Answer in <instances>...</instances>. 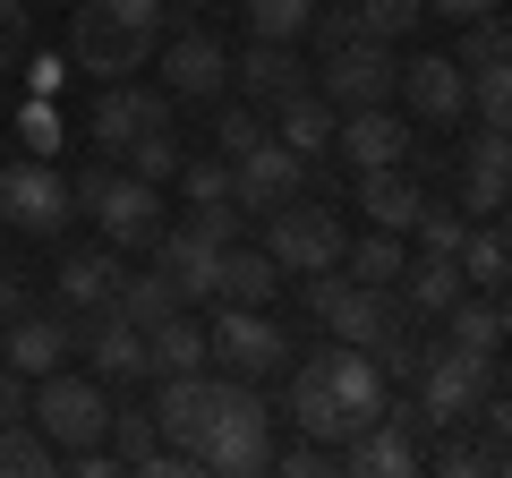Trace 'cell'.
I'll use <instances>...</instances> for the list:
<instances>
[{
    "mask_svg": "<svg viewBox=\"0 0 512 478\" xmlns=\"http://www.w3.org/2000/svg\"><path fill=\"white\" fill-rule=\"evenodd\" d=\"M214 376H222V368H214ZM197 470H222V478L274 470V410H265V393H256V385L222 376L214 427H205V444H197Z\"/></svg>",
    "mask_w": 512,
    "mask_h": 478,
    "instance_id": "obj_1",
    "label": "cell"
},
{
    "mask_svg": "<svg viewBox=\"0 0 512 478\" xmlns=\"http://www.w3.org/2000/svg\"><path fill=\"white\" fill-rule=\"evenodd\" d=\"M410 393H419L427 427H470V410L495 393V359L487 350H461V342H427Z\"/></svg>",
    "mask_w": 512,
    "mask_h": 478,
    "instance_id": "obj_2",
    "label": "cell"
},
{
    "mask_svg": "<svg viewBox=\"0 0 512 478\" xmlns=\"http://www.w3.org/2000/svg\"><path fill=\"white\" fill-rule=\"evenodd\" d=\"M26 419H35L60 453H86L111 427V385L86 376V368H52V376H35V410H26Z\"/></svg>",
    "mask_w": 512,
    "mask_h": 478,
    "instance_id": "obj_3",
    "label": "cell"
},
{
    "mask_svg": "<svg viewBox=\"0 0 512 478\" xmlns=\"http://www.w3.org/2000/svg\"><path fill=\"white\" fill-rule=\"evenodd\" d=\"M205 350H214V368H222V376H239V385H265V376L291 368V333H282L265 308H214V325H205Z\"/></svg>",
    "mask_w": 512,
    "mask_h": 478,
    "instance_id": "obj_4",
    "label": "cell"
},
{
    "mask_svg": "<svg viewBox=\"0 0 512 478\" xmlns=\"http://www.w3.org/2000/svg\"><path fill=\"white\" fill-rule=\"evenodd\" d=\"M342 248H350V231H342V214L333 205H274L265 214V257L282 265V282H299V274H325V265H342Z\"/></svg>",
    "mask_w": 512,
    "mask_h": 478,
    "instance_id": "obj_5",
    "label": "cell"
},
{
    "mask_svg": "<svg viewBox=\"0 0 512 478\" xmlns=\"http://www.w3.org/2000/svg\"><path fill=\"white\" fill-rule=\"evenodd\" d=\"M69 214H77V197H69V171L60 163H43V154L0 163V222H9V231L52 239V231H69Z\"/></svg>",
    "mask_w": 512,
    "mask_h": 478,
    "instance_id": "obj_6",
    "label": "cell"
},
{
    "mask_svg": "<svg viewBox=\"0 0 512 478\" xmlns=\"http://www.w3.org/2000/svg\"><path fill=\"white\" fill-rule=\"evenodd\" d=\"M154 129H171V86H137V77H111V86L94 94V111H86L94 154H128L137 137H154Z\"/></svg>",
    "mask_w": 512,
    "mask_h": 478,
    "instance_id": "obj_7",
    "label": "cell"
},
{
    "mask_svg": "<svg viewBox=\"0 0 512 478\" xmlns=\"http://www.w3.org/2000/svg\"><path fill=\"white\" fill-rule=\"evenodd\" d=\"M393 86H402V60H393V43H376V35H359V43H342V52H325V69H316V94H325L333 111L393 103Z\"/></svg>",
    "mask_w": 512,
    "mask_h": 478,
    "instance_id": "obj_8",
    "label": "cell"
},
{
    "mask_svg": "<svg viewBox=\"0 0 512 478\" xmlns=\"http://www.w3.org/2000/svg\"><path fill=\"white\" fill-rule=\"evenodd\" d=\"M154 77L171 86V103H222L231 52H222V35H205V26H180V35L154 52Z\"/></svg>",
    "mask_w": 512,
    "mask_h": 478,
    "instance_id": "obj_9",
    "label": "cell"
},
{
    "mask_svg": "<svg viewBox=\"0 0 512 478\" xmlns=\"http://www.w3.org/2000/svg\"><path fill=\"white\" fill-rule=\"evenodd\" d=\"M214 393H222L214 368H188V376H163V385H154V427H163V444L188 470H197V444H205V427H214Z\"/></svg>",
    "mask_w": 512,
    "mask_h": 478,
    "instance_id": "obj_10",
    "label": "cell"
},
{
    "mask_svg": "<svg viewBox=\"0 0 512 478\" xmlns=\"http://www.w3.org/2000/svg\"><path fill=\"white\" fill-rule=\"evenodd\" d=\"M154 60V35H137V26H111V18H94V9H69V69H86V77H137Z\"/></svg>",
    "mask_w": 512,
    "mask_h": 478,
    "instance_id": "obj_11",
    "label": "cell"
},
{
    "mask_svg": "<svg viewBox=\"0 0 512 478\" xmlns=\"http://www.w3.org/2000/svg\"><path fill=\"white\" fill-rule=\"evenodd\" d=\"M69 350H77V325H69V308H18L9 316V333H0V368H18L26 385L35 376H52V368H69Z\"/></svg>",
    "mask_w": 512,
    "mask_h": 478,
    "instance_id": "obj_12",
    "label": "cell"
},
{
    "mask_svg": "<svg viewBox=\"0 0 512 478\" xmlns=\"http://www.w3.org/2000/svg\"><path fill=\"white\" fill-rule=\"evenodd\" d=\"M94 231H103V248H146L154 257V239H163V188L154 180H137V171H120V180H111V197L94 205Z\"/></svg>",
    "mask_w": 512,
    "mask_h": 478,
    "instance_id": "obj_13",
    "label": "cell"
},
{
    "mask_svg": "<svg viewBox=\"0 0 512 478\" xmlns=\"http://www.w3.org/2000/svg\"><path fill=\"white\" fill-rule=\"evenodd\" d=\"M299 180H308V163H299L282 137H265V146H248L231 163V205H239V214H274V205L299 197Z\"/></svg>",
    "mask_w": 512,
    "mask_h": 478,
    "instance_id": "obj_14",
    "label": "cell"
},
{
    "mask_svg": "<svg viewBox=\"0 0 512 478\" xmlns=\"http://www.w3.org/2000/svg\"><path fill=\"white\" fill-rule=\"evenodd\" d=\"M402 111L410 120H427V129H436V120H461V111H470V69H461L453 52H419V60H402Z\"/></svg>",
    "mask_w": 512,
    "mask_h": 478,
    "instance_id": "obj_15",
    "label": "cell"
},
{
    "mask_svg": "<svg viewBox=\"0 0 512 478\" xmlns=\"http://www.w3.org/2000/svg\"><path fill=\"white\" fill-rule=\"evenodd\" d=\"M333 146L350 154V171H384V163H410L419 129H410V111H393V103H367V111H342Z\"/></svg>",
    "mask_w": 512,
    "mask_h": 478,
    "instance_id": "obj_16",
    "label": "cell"
},
{
    "mask_svg": "<svg viewBox=\"0 0 512 478\" xmlns=\"http://www.w3.org/2000/svg\"><path fill=\"white\" fill-rule=\"evenodd\" d=\"M231 86H239V103L274 111V103H291V94H308L316 77H308V60H299V43H248V52H231Z\"/></svg>",
    "mask_w": 512,
    "mask_h": 478,
    "instance_id": "obj_17",
    "label": "cell"
},
{
    "mask_svg": "<svg viewBox=\"0 0 512 478\" xmlns=\"http://www.w3.org/2000/svg\"><path fill=\"white\" fill-rule=\"evenodd\" d=\"M504 205H512V146H504V129H478L470 154H461V214L487 222Z\"/></svg>",
    "mask_w": 512,
    "mask_h": 478,
    "instance_id": "obj_18",
    "label": "cell"
},
{
    "mask_svg": "<svg viewBox=\"0 0 512 478\" xmlns=\"http://www.w3.org/2000/svg\"><path fill=\"white\" fill-rule=\"evenodd\" d=\"M86 376H103V385H137L146 376V325H128V316H111V308H94L86 316Z\"/></svg>",
    "mask_w": 512,
    "mask_h": 478,
    "instance_id": "obj_19",
    "label": "cell"
},
{
    "mask_svg": "<svg viewBox=\"0 0 512 478\" xmlns=\"http://www.w3.org/2000/svg\"><path fill=\"white\" fill-rule=\"evenodd\" d=\"M282 376H291V427H299V436H316V444H342L350 419H342V393H333L325 350H316V359H299V368H282Z\"/></svg>",
    "mask_w": 512,
    "mask_h": 478,
    "instance_id": "obj_20",
    "label": "cell"
},
{
    "mask_svg": "<svg viewBox=\"0 0 512 478\" xmlns=\"http://www.w3.org/2000/svg\"><path fill=\"white\" fill-rule=\"evenodd\" d=\"M103 444H111V461H120V470H188V461L163 444V427H154V410H146V402H111Z\"/></svg>",
    "mask_w": 512,
    "mask_h": 478,
    "instance_id": "obj_21",
    "label": "cell"
},
{
    "mask_svg": "<svg viewBox=\"0 0 512 478\" xmlns=\"http://www.w3.org/2000/svg\"><path fill=\"white\" fill-rule=\"evenodd\" d=\"M282 299V265L265 248H222V274H214V308H274Z\"/></svg>",
    "mask_w": 512,
    "mask_h": 478,
    "instance_id": "obj_22",
    "label": "cell"
},
{
    "mask_svg": "<svg viewBox=\"0 0 512 478\" xmlns=\"http://www.w3.org/2000/svg\"><path fill=\"white\" fill-rule=\"evenodd\" d=\"M419 205H427V188L410 180L402 163L359 171V214H367V231H410V222H419Z\"/></svg>",
    "mask_w": 512,
    "mask_h": 478,
    "instance_id": "obj_23",
    "label": "cell"
},
{
    "mask_svg": "<svg viewBox=\"0 0 512 478\" xmlns=\"http://www.w3.org/2000/svg\"><path fill=\"white\" fill-rule=\"evenodd\" d=\"M393 291H402V308H410V316H444L461 291H470V282H461V257H436V248H419V257L402 265V282H393Z\"/></svg>",
    "mask_w": 512,
    "mask_h": 478,
    "instance_id": "obj_24",
    "label": "cell"
},
{
    "mask_svg": "<svg viewBox=\"0 0 512 478\" xmlns=\"http://www.w3.org/2000/svg\"><path fill=\"white\" fill-rule=\"evenodd\" d=\"M333 129H342V111H333L316 86H308V94H291V103H274V137L299 154V163H316V154L333 146Z\"/></svg>",
    "mask_w": 512,
    "mask_h": 478,
    "instance_id": "obj_25",
    "label": "cell"
},
{
    "mask_svg": "<svg viewBox=\"0 0 512 478\" xmlns=\"http://www.w3.org/2000/svg\"><path fill=\"white\" fill-rule=\"evenodd\" d=\"M52 291H60V308H69V316L111 308V291H120V248H86V257H69Z\"/></svg>",
    "mask_w": 512,
    "mask_h": 478,
    "instance_id": "obj_26",
    "label": "cell"
},
{
    "mask_svg": "<svg viewBox=\"0 0 512 478\" xmlns=\"http://www.w3.org/2000/svg\"><path fill=\"white\" fill-rule=\"evenodd\" d=\"M461 282H470V291H504L512 282V222L504 214L470 222V239H461Z\"/></svg>",
    "mask_w": 512,
    "mask_h": 478,
    "instance_id": "obj_27",
    "label": "cell"
},
{
    "mask_svg": "<svg viewBox=\"0 0 512 478\" xmlns=\"http://www.w3.org/2000/svg\"><path fill=\"white\" fill-rule=\"evenodd\" d=\"M188 368H214V350H205V325H188V316H163V325L146 333V376L163 385V376H188Z\"/></svg>",
    "mask_w": 512,
    "mask_h": 478,
    "instance_id": "obj_28",
    "label": "cell"
},
{
    "mask_svg": "<svg viewBox=\"0 0 512 478\" xmlns=\"http://www.w3.org/2000/svg\"><path fill=\"white\" fill-rule=\"evenodd\" d=\"M188 308V299L180 291H171V274H163V265H146V274H120V291H111V316H128V325H163V316H180Z\"/></svg>",
    "mask_w": 512,
    "mask_h": 478,
    "instance_id": "obj_29",
    "label": "cell"
},
{
    "mask_svg": "<svg viewBox=\"0 0 512 478\" xmlns=\"http://www.w3.org/2000/svg\"><path fill=\"white\" fill-rule=\"evenodd\" d=\"M444 342H461V350H504L512 333H504V308H495V291H461L453 308H444Z\"/></svg>",
    "mask_w": 512,
    "mask_h": 478,
    "instance_id": "obj_30",
    "label": "cell"
},
{
    "mask_svg": "<svg viewBox=\"0 0 512 478\" xmlns=\"http://www.w3.org/2000/svg\"><path fill=\"white\" fill-rule=\"evenodd\" d=\"M402 265H410L402 231H359V239L342 248V274L367 282V291H393V282H402Z\"/></svg>",
    "mask_w": 512,
    "mask_h": 478,
    "instance_id": "obj_31",
    "label": "cell"
},
{
    "mask_svg": "<svg viewBox=\"0 0 512 478\" xmlns=\"http://www.w3.org/2000/svg\"><path fill=\"white\" fill-rule=\"evenodd\" d=\"M60 470V444L43 436L35 419H9L0 427V478H52Z\"/></svg>",
    "mask_w": 512,
    "mask_h": 478,
    "instance_id": "obj_32",
    "label": "cell"
},
{
    "mask_svg": "<svg viewBox=\"0 0 512 478\" xmlns=\"http://www.w3.org/2000/svg\"><path fill=\"white\" fill-rule=\"evenodd\" d=\"M239 18H248L256 43H308L316 0H239Z\"/></svg>",
    "mask_w": 512,
    "mask_h": 478,
    "instance_id": "obj_33",
    "label": "cell"
},
{
    "mask_svg": "<svg viewBox=\"0 0 512 478\" xmlns=\"http://www.w3.org/2000/svg\"><path fill=\"white\" fill-rule=\"evenodd\" d=\"M265 137H274V129H265V111H256V103H222L214 111V154H222V163H239V154L265 146Z\"/></svg>",
    "mask_w": 512,
    "mask_h": 478,
    "instance_id": "obj_34",
    "label": "cell"
},
{
    "mask_svg": "<svg viewBox=\"0 0 512 478\" xmlns=\"http://www.w3.org/2000/svg\"><path fill=\"white\" fill-rule=\"evenodd\" d=\"M470 111H478V129H512V60L470 77Z\"/></svg>",
    "mask_w": 512,
    "mask_h": 478,
    "instance_id": "obj_35",
    "label": "cell"
},
{
    "mask_svg": "<svg viewBox=\"0 0 512 478\" xmlns=\"http://www.w3.org/2000/svg\"><path fill=\"white\" fill-rule=\"evenodd\" d=\"M350 9H359V35H376V43H402L427 18V0H350Z\"/></svg>",
    "mask_w": 512,
    "mask_h": 478,
    "instance_id": "obj_36",
    "label": "cell"
},
{
    "mask_svg": "<svg viewBox=\"0 0 512 478\" xmlns=\"http://www.w3.org/2000/svg\"><path fill=\"white\" fill-rule=\"evenodd\" d=\"M453 60H461L470 77L495 69V60H512V26H495V9H487V18H470V26H461V52H453Z\"/></svg>",
    "mask_w": 512,
    "mask_h": 478,
    "instance_id": "obj_37",
    "label": "cell"
},
{
    "mask_svg": "<svg viewBox=\"0 0 512 478\" xmlns=\"http://www.w3.org/2000/svg\"><path fill=\"white\" fill-rule=\"evenodd\" d=\"M180 154H188L180 137H171V129H154V137H137V146H128L120 163L137 171V180H154V188H163V180H180Z\"/></svg>",
    "mask_w": 512,
    "mask_h": 478,
    "instance_id": "obj_38",
    "label": "cell"
},
{
    "mask_svg": "<svg viewBox=\"0 0 512 478\" xmlns=\"http://www.w3.org/2000/svg\"><path fill=\"white\" fill-rule=\"evenodd\" d=\"M419 248H436V257H461V239H470V214L461 205H419Z\"/></svg>",
    "mask_w": 512,
    "mask_h": 478,
    "instance_id": "obj_39",
    "label": "cell"
},
{
    "mask_svg": "<svg viewBox=\"0 0 512 478\" xmlns=\"http://www.w3.org/2000/svg\"><path fill=\"white\" fill-rule=\"evenodd\" d=\"M180 188H188V205L231 197V163H222V154H180Z\"/></svg>",
    "mask_w": 512,
    "mask_h": 478,
    "instance_id": "obj_40",
    "label": "cell"
},
{
    "mask_svg": "<svg viewBox=\"0 0 512 478\" xmlns=\"http://www.w3.org/2000/svg\"><path fill=\"white\" fill-rule=\"evenodd\" d=\"M18 146H26V154H43V163L60 154V111H52V94H35V103L18 111Z\"/></svg>",
    "mask_w": 512,
    "mask_h": 478,
    "instance_id": "obj_41",
    "label": "cell"
},
{
    "mask_svg": "<svg viewBox=\"0 0 512 478\" xmlns=\"http://www.w3.org/2000/svg\"><path fill=\"white\" fill-rule=\"evenodd\" d=\"M26 52H35V9L26 0H0V77L18 69Z\"/></svg>",
    "mask_w": 512,
    "mask_h": 478,
    "instance_id": "obj_42",
    "label": "cell"
},
{
    "mask_svg": "<svg viewBox=\"0 0 512 478\" xmlns=\"http://www.w3.org/2000/svg\"><path fill=\"white\" fill-rule=\"evenodd\" d=\"M308 43H316V52H342V43H359V9H316V18H308Z\"/></svg>",
    "mask_w": 512,
    "mask_h": 478,
    "instance_id": "obj_43",
    "label": "cell"
},
{
    "mask_svg": "<svg viewBox=\"0 0 512 478\" xmlns=\"http://www.w3.org/2000/svg\"><path fill=\"white\" fill-rule=\"evenodd\" d=\"M274 470H282V478H325L333 453H325L316 436H299V444H282V453H274Z\"/></svg>",
    "mask_w": 512,
    "mask_h": 478,
    "instance_id": "obj_44",
    "label": "cell"
},
{
    "mask_svg": "<svg viewBox=\"0 0 512 478\" xmlns=\"http://www.w3.org/2000/svg\"><path fill=\"white\" fill-rule=\"evenodd\" d=\"M26 86H35V94H60V86H69V52H26Z\"/></svg>",
    "mask_w": 512,
    "mask_h": 478,
    "instance_id": "obj_45",
    "label": "cell"
},
{
    "mask_svg": "<svg viewBox=\"0 0 512 478\" xmlns=\"http://www.w3.org/2000/svg\"><path fill=\"white\" fill-rule=\"evenodd\" d=\"M470 419L487 427V453H495V444H512V393H487V402H478Z\"/></svg>",
    "mask_w": 512,
    "mask_h": 478,
    "instance_id": "obj_46",
    "label": "cell"
},
{
    "mask_svg": "<svg viewBox=\"0 0 512 478\" xmlns=\"http://www.w3.org/2000/svg\"><path fill=\"white\" fill-rule=\"evenodd\" d=\"M111 180H120V171H103V163H86V171H77V180H69V197H77V214H94V205L111 197Z\"/></svg>",
    "mask_w": 512,
    "mask_h": 478,
    "instance_id": "obj_47",
    "label": "cell"
},
{
    "mask_svg": "<svg viewBox=\"0 0 512 478\" xmlns=\"http://www.w3.org/2000/svg\"><path fill=\"white\" fill-rule=\"evenodd\" d=\"M26 410H35V385H26L18 368H0V427H9V419H26Z\"/></svg>",
    "mask_w": 512,
    "mask_h": 478,
    "instance_id": "obj_48",
    "label": "cell"
},
{
    "mask_svg": "<svg viewBox=\"0 0 512 478\" xmlns=\"http://www.w3.org/2000/svg\"><path fill=\"white\" fill-rule=\"evenodd\" d=\"M436 470H453V478H478V470H487V453H478V444H444V453H436Z\"/></svg>",
    "mask_w": 512,
    "mask_h": 478,
    "instance_id": "obj_49",
    "label": "cell"
},
{
    "mask_svg": "<svg viewBox=\"0 0 512 478\" xmlns=\"http://www.w3.org/2000/svg\"><path fill=\"white\" fill-rule=\"evenodd\" d=\"M495 0H427V18H453V26H470V18H487Z\"/></svg>",
    "mask_w": 512,
    "mask_h": 478,
    "instance_id": "obj_50",
    "label": "cell"
},
{
    "mask_svg": "<svg viewBox=\"0 0 512 478\" xmlns=\"http://www.w3.org/2000/svg\"><path fill=\"white\" fill-rule=\"evenodd\" d=\"M495 308H504V333H512V282H504V291H495Z\"/></svg>",
    "mask_w": 512,
    "mask_h": 478,
    "instance_id": "obj_51",
    "label": "cell"
},
{
    "mask_svg": "<svg viewBox=\"0 0 512 478\" xmlns=\"http://www.w3.org/2000/svg\"><path fill=\"white\" fill-rule=\"evenodd\" d=\"M197 9H205V0H171V18H197Z\"/></svg>",
    "mask_w": 512,
    "mask_h": 478,
    "instance_id": "obj_52",
    "label": "cell"
},
{
    "mask_svg": "<svg viewBox=\"0 0 512 478\" xmlns=\"http://www.w3.org/2000/svg\"><path fill=\"white\" fill-rule=\"evenodd\" d=\"M26 9H77V0H26Z\"/></svg>",
    "mask_w": 512,
    "mask_h": 478,
    "instance_id": "obj_53",
    "label": "cell"
},
{
    "mask_svg": "<svg viewBox=\"0 0 512 478\" xmlns=\"http://www.w3.org/2000/svg\"><path fill=\"white\" fill-rule=\"evenodd\" d=\"M504 393H512V350H504Z\"/></svg>",
    "mask_w": 512,
    "mask_h": 478,
    "instance_id": "obj_54",
    "label": "cell"
},
{
    "mask_svg": "<svg viewBox=\"0 0 512 478\" xmlns=\"http://www.w3.org/2000/svg\"><path fill=\"white\" fill-rule=\"evenodd\" d=\"M9 282H18V274H9V265H0V291H9Z\"/></svg>",
    "mask_w": 512,
    "mask_h": 478,
    "instance_id": "obj_55",
    "label": "cell"
},
{
    "mask_svg": "<svg viewBox=\"0 0 512 478\" xmlns=\"http://www.w3.org/2000/svg\"><path fill=\"white\" fill-rule=\"evenodd\" d=\"M0 333H9V316H0Z\"/></svg>",
    "mask_w": 512,
    "mask_h": 478,
    "instance_id": "obj_56",
    "label": "cell"
},
{
    "mask_svg": "<svg viewBox=\"0 0 512 478\" xmlns=\"http://www.w3.org/2000/svg\"><path fill=\"white\" fill-rule=\"evenodd\" d=\"M504 146H512V129H504Z\"/></svg>",
    "mask_w": 512,
    "mask_h": 478,
    "instance_id": "obj_57",
    "label": "cell"
},
{
    "mask_svg": "<svg viewBox=\"0 0 512 478\" xmlns=\"http://www.w3.org/2000/svg\"><path fill=\"white\" fill-rule=\"evenodd\" d=\"M0 231H9V222H0Z\"/></svg>",
    "mask_w": 512,
    "mask_h": 478,
    "instance_id": "obj_58",
    "label": "cell"
}]
</instances>
